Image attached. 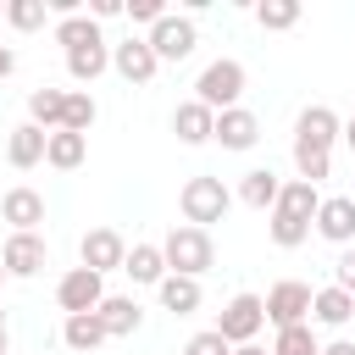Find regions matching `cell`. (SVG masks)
I'll return each mask as SVG.
<instances>
[{"label": "cell", "instance_id": "obj_1", "mask_svg": "<svg viewBox=\"0 0 355 355\" xmlns=\"http://www.w3.org/2000/svg\"><path fill=\"white\" fill-rule=\"evenodd\" d=\"M333 144H338V111L305 105L294 116V166L311 189H322V178H333Z\"/></svg>", "mask_w": 355, "mask_h": 355}, {"label": "cell", "instance_id": "obj_2", "mask_svg": "<svg viewBox=\"0 0 355 355\" xmlns=\"http://www.w3.org/2000/svg\"><path fill=\"white\" fill-rule=\"evenodd\" d=\"M161 255H166V272H178V277H205V272L216 266L211 233H205V227H189V222H178V227L161 239Z\"/></svg>", "mask_w": 355, "mask_h": 355}, {"label": "cell", "instance_id": "obj_3", "mask_svg": "<svg viewBox=\"0 0 355 355\" xmlns=\"http://www.w3.org/2000/svg\"><path fill=\"white\" fill-rule=\"evenodd\" d=\"M227 205H233V194H227V183H222V178H189V183H183V194H178L183 222H189V227H205V233H211V222H222V216H227Z\"/></svg>", "mask_w": 355, "mask_h": 355}, {"label": "cell", "instance_id": "obj_4", "mask_svg": "<svg viewBox=\"0 0 355 355\" xmlns=\"http://www.w3.org/2000/svg\"><path fill=\"white\" fill-rule=\"evenodd\" d=\"M244 67L233 61V55H222V61H211L200 78H194V100L205 105V111H233L239 105V94H244Z\"/></svg>", "mask_w": 355, "mask_h": 355}, {"label": "cell", "instance_id": "obj_5", "mask_svg": "<svg viewBox=\"0 0 355 355\" xmlns=\"http://www.w3.org/2000/svg\"><path fill=\"white\" fill-rule=\"evenodd\" d=\"M261 311H266L272 327H300V322H311V283H300V277L272 283V288L261 294Z\"/></svg>", "mask_w": 355, "mask_h": 355}, {"label": "cell", "instance_id": "obj_6", "mask_svg": "<svg viewBox=\"0 0 355 355\" xmlns=\"http://www.w3.org/2000/svg\"><path fill=\"white\" fill-rule=\"evenodd\" d=\"M266 327V311H261V294H233L216 316V333L239 349V344H255V333Z\"/></svg>", "mask_w": 355, "mask_h": 355}, {"label": "cell", "instance_id": "obj_7", "mask_svg": "<svg viewBox=\"0 0 355 355\" xmlns=\"http://www.w3.org/2000/svg\"><path fill=\"white\" fill-rule=\"evenodd\" d=\"M144 44L155 50V61H183V55H194V44H200V28H194V17H161L150 33H144Z\"/></svg>", "mask_w": 355, "mask_h": 355}, {"label": "cell", "instance_id": "obj_8", "mask_svg": "<svg viewBox=\"0 0 355 355\" xmlns=\"http://www.w3.org/2000/svg\"><path fill=\"white\" fill-rule=\"evenodd\" d=\"M100 300H105V277H100V272H89V266H72V272H61V283H55V305H61L67 316L100 311Z\"/></svg>", "mask_w": 355, "mask_h": 355}, {"label": "cell", "instance_id": "obj_9", "mask_svg": "<svg viewBox=\"0 0 355 355\" xmlns=\"http://www.w3.org/2000/svg\"><path fill=\"white\" fill-rule=\"evenodd\" d=\"M78 261L89 266V272H122V261H128V244H122V233L116 227H89L83 233V244H78Z\"/></svg>", "mask_w": 355, "mask_h": 355}, {"label": "cell", "instance_id": "obj_10", "mask_svg": "<svg viewBox=\"0 0 355 355\" xmlns=\"http://www.w3.org/2000/svg\"><path fill=\"white\" fill-rule=\"evenodd\" d=\"M44 261H50L44 233H11V239H6V250H0L6 277H39V272H44Z\"/></svg>", "mask_w": 355, "mask_h": 355}, {"label": "cell", "instance_id": "obj_11", "mask_svg": "<svg viewBox=\"0 0 355 355\" xmlns=\"http://www.w3.org/2000/svg\"><path fill=\"white\" fill-rule=\"evenodd\" d=\"M327 244H355V200L349 194H322V205H316V222H311Z\"/></svg>", "mask_w": 355, "mask_h": 355}, {"label": "cell", "instance_id": "obj_12", "mask_svg": "<svg viewBox=\"0 0 355 355\" xmlns=\"http://www.w3.org/2000/svg\"><path fill=\"white\" fill-rule=\"evenodd\" d=\"M0 222H11V233H39V222H44V194L28 189V183L6 189V194H0Z\"/></svg>", "mask_w": 355, "mask_h": 355}, {"label": "cell", "instance_id": "obj_13", "mask_svg": "<svg viewBox=\"0 0 355 355\" xmlns=\"http://www.w3.org/2000/svg\"><path fill=\"white\" fill-rule=\"evenodd\" d=\"M111 67H116V78H128V83H150V78L161 72L155 50H150L139 33H128L122 44H111Z\"/></svg>", "mask_w": 355, "mask_h": 355}, {"label": "cell", "instance_id": "obj_14", "mask_svg": "<svg viewBox=\"0 0 355 355\" xmlns=\"http://www.w3.org/2000/svg\"><path fill=\"white\" fill-rule=\"evenodd\" d=\"M211 139H216L222 150H255V139H261V116H255V111H244V105H233V111H216V128H211Z\"/></svg>", "mask_w": 355, "mask_h": 355}, {"label": "cell", "instance_id": "obj_15", "mask_svg": "<svg viewBox=\"0 0 355 355\" xmlns=\"http://www.w3.org/2000/svg\"><path fill=\"white\" fill-rule=\"evenodd\" d=\"M94 316H100L105 338H133V333L144 327V311H139V300H133V294H105Z\"/></svg>", "mask_w": 355, "mask_h": 355}, {"label": "cell", "instance_id": "obj_16", "mask_svg": "<svg viewBox=\"0 0 355 355\" xmlns=\"http://www.w3.org/2000/svg\"><path fill=\"white\" fill-rule=\"evenodd\" d=\"M44 128H33V122H17L11 128V139H6V161L17 166V172H28V166H39L44 161Z\"/></svg>", "mask_w": 355, "mask_h": 355}, {"label": "cell", "instance_id": "obj_17", "mask_svg": "<svg viewBox=\"0 0 355 355\" xmlns=\"http://www.w3.org/2000/svg\"><path fill=\"white\" fill-rule=\"evenodd\" d=\"M211 128H216V111H205L200 100H183V105L172 111V133H178V144H205Z\"/></svg>", "mask_w": 355, "mask_h": 355}, {"label": "cell", "instance_id": "obj_18", "mask_svg": "<svg viewBox=\"0 0 355 355\" xmlns=\"http://www.w3.org/2000/svg\"><path fill=\"white\" fill-rule=\"evenodd\" d=\"M277 189H283V178H277L272 166H250V172L239 178V200H244L250 211H272V205H277Z\"/></svg>", "mask_w": 355, "mask_h": 355}, {"label": "cell", "instance_id": "obj_19", "mask_svg": "<svg viewBox=\"0 0 355 355\" xmlns=\"http://www.w3.org/2000/svg\"><path fill=\"white\" fill-rule=\"evenodd\" d=\"M155 294H161V311H172V316H194V311H200V277L166 272V277L155 283Z\"/></svg>", "mask_w": 355, "mask_h": 355}, {"label": "cell", "instance_id": "obj_20", "mask_svg": "<svg viewBox=\"0 0 355 355\" xmlns=\"http://www.w3.org/2000/svg\"><path fill=\"white\" fill-rule=\"evenodd\" d=\"M316 205H322V189H311L305 178H288V183L277 189V205H272V211L300 216V222H316Z\"/></svg>", "mask_w": 355, "mask_h": 355}, {"label": "cell", "instance_id": "obj_21", "mask_svg": "<svg viewBox=\"0 0 355 355\" xmlns=\"http://www.w3.org/2000/svg\"><path fill=\"white\" fill-rule=\"evenodd\" d=\"M311 316H316L322 327H344V322L355 316V294H344L338 283H327V288L311 294Z\"/></svg>", "mask_w": 355, "mask_h": 355}, {"label": "cell", "instance_id": "obj_22", "mask_svg": "<svg viewBox=\"0 0 355 355\" xmlns=\"http://www.w3.org/2000/svg\"><path fill=\"white\" fill-rule=\"evenodd\" d=\"M83 155H89V139H83V133H67V128H55V133L44 139V161H50L55 172H72V166H83Z\"/></svg>", "mask_w": 355, "mask_h": 355}, {"label": "cell", "instance_id": "obj_23", "mask_svg": "<svg viewBox=\"0 0 355 355\" xmlns=\"http://www.w3.org/2000/svg\"><path fill=\"white\" fill-rule=\"evenodd\" d=\"M122 272H128L133 283H150V288H155V283L166 277V255H161V244H133L128 261H122Z\"/></svg>", "mask_w": 355, "mask_h": 355}, {"label": "cell", "instance_id": "obj_24", "mask_svg": "<svg viewBox=\"0 0 355 355\" xmlns=\"http://www.w3.org/2000/svg\"><path fill=\"white\" fill-rule=\"evenodd\" d=\"M61 338H67V349L94 355V349L105 344V327H100V316H94V311H83V316H67V322H61Z\"/></svg>", "mask_w": 355, "mask_h": 355}, {"label": "cell", "instance_id": "obj_25", "mask_svg": "<svg viewBox=\"0 0 355 355\" xmlns=\"http://www.w3.org/2000/svg\"><path fill=\"white\" fill-rule=\"evenodd\" d=\"M105 33H100V22L89 17V11H78V17H55V44L61 50H83V44H100Z\"/></svg>", "mask_w": 355, "mask_h": 355}, {"label": "cell", "instance_id": "obj_26", "mask_svg": "<svg viewBox=\"0 0 355 355\" xmlns=\"http://www.w3.org/2000/svg\"><path fill=\"white\" fill-rule=\"evenodd\" d=\"M105 67H111V44H105V39H100V44H83V50H67V72H72V83H94Z\"/></svg>", "mask_w": 355, "mask_h": 355}, {"label": "cell", "instance_id": "obj_27", "mask_svg": "<svg viewBox=\"0 0 355 355\" xmlns=\"http://www.w3.org/2000/svg\"><path fill=\"white\" fill-rule=\"evenodd\" d=\"M61 111H67V89H33V94H28V122H33V128L55 133V128H61Z\"/></svg>", "mask_w": 355, "mask_h": 355}, {"label": "cell", "instance_id": "obj_28", "mask_svg": "<svg viewBox=\"0 0 355 355\" xmlns=\"http://www.w3.org/2000/svg\"><path fill=\"white\" fill-rule=\"evenodd\" d=\"M94 116H100L94 94H89V89H67V111H61V128H67V133H83V139H89Z\"/></svg>", "mask_w": 355, "mask_h": 355}, {"label": "cell", "instance_id": "obj_29", "mask_svg": "<svg viewBox=\"0 0 355 355\" xmlns=\"http://www.w3.org/2000/svg\"><path fill=\"white\" fill-rule=\"evenodd\" d=\"M266 233H272V244H277V250H300V244L311 239V222H300V216H283V211H272V216H266Z\"/></svg>", "mask_w": 355, "mask_h": 355}, {"label": "cell", "instance_id": "obj_30", "mask_svg": "<svg viewBox=\"0 0 355 355\" xmlns=\"http://www.w3.org/2000/svg\"><path fill=\"white\" fill-rule=\"evenodd\" d=\"M272 355H322V344H316L311 322H300V327H277V338H272Z\"/></svg>", "mask_w": 355, "mask_h": 355}, {"label": "cell", "instance_id": "obj_31", "mask_svg": "<svg viewBox=\"0 0 355 355\" xmlns=\"http://www.w3.org/2000/svg\"><path fill=\"white\" fill-rule=\"evenodd\" d=\"M255 22H261L266 33H283V28L300 22V0H261V6H255Z\"/></svg>", "mask_w": 355, "mask_h": 355}, {"label": "cell", "instance_id": "obj_32", "mask_svg": "<svg viewBox=\"0 0 355 355\" xmlns=\"http://www.w3.org/2000/svg\"><path fill=\"white\" fill-rule=\"evenodd\" d=\"M44 17H50V6H44V0H6V22H11L17 33L44 28Z\"/></svg>", "mask_w": 355, "mask_h": 355}, {"label": "cell", "instance_id": "obj_33", "mask_svg": "<svg viewBox=\"0 0 355 355\" xmlns=\"http://www.w3.org/2000/svg\"><path fill=\"white\" fill-rule=\"evenodd\" d=\"M183 355H233V344H227L216 327H205V333H194V338L183 344Z\"/></svg>", "mask_w": 355, "mask_h": 355}, {"label": "cell", "instance_id": "obj_34", "mask_svg": "<svg viewBox=\"0 0 355 355\" xmlns=\"http://www.w3.org/2000/svg\"><path fill=\"white\" fill-rule=\"evenodd\" d=\"M122 11H128V22H144V28H155V22L166 17L161 0H133V6H122Z\"/></svg>", "mask_w": 355, "mask_h": 355}, {"label": "cell", "instance_id": "obj_35", "mask_svg": "<svg viewBox=\"0 0 355 355\" xmlns=\"http://www.w3.org/2000/svg\"><path fill=\"white\" fill-rule=\"evenodd\" d=\"M333 283H338L344 294H355V244H349V250L333 261Z\"/></svg>", "mask_w": 355, "mask_h": 355}, {"label": "cell", "instance_id": "obj_36", "mask_svg": "<svg viewBox=\"0 0 355 355\" xmlns=\"http://www.w3.org/2000/svg\"><path fill=\"white\" fill-rule=\"evenodd\" d=\"M89 17H94V22H111V17H122V0H89Z\"/></svg>", "mask_w": 355, "mask_h": 355}, {"label": "cell", "instance_id": "obj_37", "mask_svg": "<svg viewBox=\"0 0 355 355\" xmlns=\"http://www.w3.org/2000/svg\"><path fill=\"white\" fill-rule=\"evenodd\" d=\"M11 72H17V50H11V44H0V78H11Z\"/></svg>", "mask_w": 355, "mask_h": 355}, {"label": "cell", "instance_id": "obj_38", "mask_svg": "<svg viewBox=\"0 0 355 355\" xmlns=\"http://www.w3.org/2000/svg\"><path fill=\"white\" fill-rule=\"evenodd\" d=\"M322 355H355V344L349 338H333V344H322Z\"/></svg>", "mask_w": 355, "mask_h": 355}, {"label": "cell", "instance_id": "obj_39", "mask_svg": "<svg viewBox=\"0 0 355 355\" xmlns=\"http://www.w3.org/2000/svg\"><path fill=\"white\" fill-rule=\"evenodd\" d=\"M338 139H344V144L355 150V116H349V122H338Z\"/></svg>", "mask_w": 355, "mask_h": 355}, {"label": "cell", "instance_id": "obj_40", "mask_svg": "<svg viewBox=\"0 0 355 355\" xmlns=\"http://www.w3.org/2000/svg\"><path fill=\"white\" fill-rule=\"evenodd\" d=\"M233 355H272V349H261V344H239Z\"/></svg>", "mask_w": 355, "mask_h": 355}, {"label": "cell", "instance_id": "obj_41", "mask_svg": "<svg viewBox=\"0 0 355 355\" xmlns=\"http://www.w3.org/2000/svg\"><path fill=\"white\" fill-rule=\"evenodd\" d=\"M0 333H6V311H0Z\"/></svg>", "mask_w": 355, "mask_h": 355}, {"label": "cell", "instance_id": "obj_42", "mask_svg": "<svg viewBox=\"0 0 355 355\" xmlns=\"http://www.w3.org/2000/svg\"><path fill=\"white\" fill-rule=\"evenodd\" d=\"M0 17H6V0H0Z\"/></svg>", "mask_w": 355, "mask_h": 355}, {"label": "cell", "instance_id": "obj_43", "mask_svg": "<svg viewBox=\"0 0 355 355\" xmlns=\"http://www.w3.org/2000/svg\"><path fill=\"white\" fill-rule=\"evenodd\" d=\"M0 283H6V266H0Z\"/></svg>", "mask_w": 355, "mask_h": 355}]
</instances>
